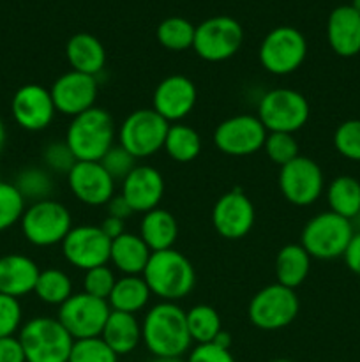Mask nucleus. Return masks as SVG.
Here are the masks:
<instances>
[{
	"mask_svg": "<svg viewBox=\"0 0 360 362\" xmlns=\"http://www.w3.org/2000/svg\"><path fill=\"white\" fill-rule=\"evenodd\" d=\"M42 159H44V165L49 172L60 173V175H67L76 163V158L67 147L66 141L49 144L42 152Z\"/></svg>",
	"mask_w": 360,
	"mask_h": 362,
	"instance_id": "nucleus-42",
	"label": "nucleus"
},
{
	"mask_svg": "<svg viewBox=\"0 0 360 362\" xmlns=\"http://www.w3.org/2000/svg\"><path fill=\"white\" fill-rule=\"evenodd\" d=\"M34 293L49 306H62L73 296V281L62 269H44L39 272Z\"/></svg>",
	"mask_w": 360,
	"mask_h": 362,
	"instance_id": "nucleus-33",
	"label": "nucleus"
},
{
	"mask_svg": "<svg viewBox=\"0 0 360 362\" xmlns=\"http://www.w3.org/2000/svg\"><path fill=\"white\" fill-rule=\"evenodd\" d=\"M49 94L56 113L73 119L95 106L99 94L97 78L71 69L53 81Z\"/></svg>",
	"mask_w": 360,
	"mask_h": 362,
	"instance_id": "nucleus-17",
	"label": "nucleus"
},
{
	"mask_svg": "<svg viewBox=\"0 0 360 362\" xmlns=\"http://www.w3.org/2000/svg\"><path fill=\"white\" fill-rule=\"evenodd\" d=\"M66 177L74 198L88 207H106L115 197V180L99 161H76Z\"/></svg>",
	"mask_w": 360,
	"mask_h": 362,
	"instance_id": "nucleus-20",
	"label": "nucleus"
},
{
	"mask_svg": "<svg viewBox=\"0 0 360 362\" xmlns=\"http://www.w3.org/2000/svg\"><path fill=\"white\" fill-rule=\"evenodd\" d=\"M334 147L344 159L360 163V119H349L334 131Z\"/></svg>",
	"mask_w": 360,
	"mask_h": 362,
	"instance_id": "nucleus-38",
	"label": "nucleus"
},
{
	"mask_svg": "<svg viewBox=\"0 0 360 362\" xmlns=\"http://www.w3.org/2000/svg\"><path fill=\"white\" fill-rule=\"evenodd\" d=\"M0 362H27L20 338H0Z\"/></svg>",
	"mask_w": 360,
	"mask_h": 362,
	"instance_id": "nucleus-45",
	"label": "nucleus"
},
{
	"mask_svg": "<svg viewBox=\"0 0 360 362\" xmlns=\"http://www.w3.org/2000/svg\"><path fill=\"white\" fill-rule=\"evenodd\" d=\"M214 343H217L219 346H224V349H229V346H232V336H229L226 331H221V334L215 338Z\"/></svg>",
	"mask_w": 360,
	"mask_h": 362,
	"instance_id": "nucleus-49",
	"label": "nucleus"
},
{
	"mask_svg": "<svg viewBox=\"0 0 360 362\" xmlns=\"http://www.w3.org/2000/svg\"><path fill=\"white\" fill-rule=\"evenodd\" d=\"M148 362H186V361H182V359H159V357H154V359L148 361Z\"/></svg>",
	"mask_w": 360,
	"mask_h": 362,
	"instance_id": "nucleus-51",
	"label": "nucleus"
},
{
	"mask_svg": "<svg viewBox=\"0 0 360 362\" xmlns=\"http://www.w3.org/2000/svg\"><path fill=\"white\" fill-rule=\"evenodd\" d=\"M256 211L251 198L242 189L221 194L212 209V225L215 232L228 240H239L253 230Z\"/></svg>",
	"mask_w": 360,
	"mask_h": 362,
	"instance_id": "nucleus-16",
	"label": "nucleus"
},
{
	"mask_svg": "<svg viewBox=\"0 0 360 362\" xmlns=\"http://www.w3.org/2000/svg\"><path fill=\"white\" fill-rule=\"evenodd\" d=\"M20 343L27 362H67L73 349V336L59 318L35 317L20 329Z\"/></svg>",
	"mask_w": 360,
	"mask_h": 362,
	"instance_id": "nucleus-4",
	"label": "nucleus"
},
{
	"mask_svg": "<svg viewBox=\"0 0 360 362\" xmlns=\"http://www.w3.org/2000/svg\"><path fill=\"white\" fill-rule=\"evenodd\" d=\"M101 338L119 357L129 356L141 343V324L136 320V315L112 311Z\"/></svg>",
	"mask_w": 360,
	"mask_h": 362,
	"instance_id": "nucleus-26",
	"label": "nucleus"
},
{
	"mask_svg": "<svg viewBox=\"0 0 360 362\" xmlns=\"http://www.w3.org/2000/svg\"><path fill=\"white\" fill-rule=\"evenodd\" d=\"M242 42V25L235 18L212 16L196 27L193 49L201 60L224 62L239 53Z\"/></svg>",
	"mask_w": 360,
	"mask_h": 362,
	"instance_id": "nucleus-11",
	"label": "nucleus"
},
{
	"mask_svg": "<svg viewBox=\"0 0 360 362\" xmlns=\"http://www.w3.org/2000/svg\"><path fill=\"white\" fill-rule=\"evenodd\" d=\"M25 239L35 247L62 244L73 230V216L60 202L48 198L28 205L20 221Z\"/></svg>",
	"mask_w": 360,
	"mask_h": 362,
	"instance_id": "nucleus-7",
	"label": "nucleus"
},
{
	"mask_svg": "<svg viewBox=\"0 0 360 362\" xmlns=\"http://www.w3.org/2000/svg\"><path fill=\"white\" fill-rule=\"evenodd\" d=\"M311 260L300 244H286L275 257V278L282 286L295 290L302 285L311 272Z\"/></svg>",
	"mask_w": 360,
	"mask_h": 362,
	"instance_id": "nucleus-29",
	"label": "nucleus"
},
{
	"mask_svg": "<svg viewBox=\"0 0 360 362\" xmlns=\"http://www.w3.org/2000/svg\"><path fill=\"white\" fill-rule=\"evenodd\" d=\"M342 258H344L346 267H348L353 274L360 276V232L353 233L352 240H349Z\"/></svg>",
	"mask_w": 360,
	"mask_h": 362,
	"instance_id": "nucleus-46",
	"label": "nucleus"
},
{
	"mask_svg": "<svg viewBox=\"0 0 360 362\" xmlns=\"http://www.w3.org/2000/svg\"><path fill=\"white\" fill-rule=\"evenodd\" d=\"M141 276L147 281L152 296L162 303H179L186 299L196 285L193 264L175 247L152 253Z\"/></svg>",
	"mask_w": 360,
	"mask_h": 362,
	"instance_id": "nucleus-2",
	"label": "nucleus"
},
{
	"mask_svg": "<svg viewBox=\"0 0 360 362\" xmlns=\"http://www.w3.org/2000/svg\"><path fill=\"white\" fill-rule=\"evenodd\" d=\"M106 209H108V216L119 218L122 219V221H126V219H129L131 216L134 214L133 207H131L129 202H127L122 194H115V197L106 204Z\"/></svg>",
	"mask_w": 360,
	"mask_h": 362,
	"instance_id": "nucleus-47",
	"label": "nucleus"
},
{
	"mask_svg": "<svg viewBox=\"0 0 360 362\" xmlns=\"http://www.w3.org/2000/svg\"><path fill=\"white\" fill-rule=\"evenodd\" d=\"M21 317L20 299L0 293V338L14 336L21 325Z\"/></svg>",
	"mask_w": 360,
	"mask_h": 362,
	"instance_id": "nucleus-43",
	"label": "nucleus"
},
{
	"mask_svg": "<svg viewBox=\"0 0 360 362\" xmlns=\"http://www.w3.org/2000/svg\"><path fill=\"white\" fill-rule=\"evenodd\" d=\"M263 151L268 156V159L279 168L300 156L299 141L295 140V134L289 133H268Z\"/></svg>",
	"mask_w": 360,
	"mask_h": 362,
	"instance_id": "nucleus-39",
	"label": "nucleus"
},
{
	"mask_svg": "<svg viewBox=\"0 0 360 362\" xmlns=\"http://www.w3.org/2000/svg\"><path fill=\"white\" fill-rule=\"evenodd\" d=\"M109 313H112V308L108 300L80 292L73 293L59 308L56 318L64 325V329L73 336V339H85L101 336Z\"/></svg>",
	"mask_w": 360,
	"mask_h": 362,
	"instance_id": "nucleus-14",
	"label": "nucleus"
},
{
	"mask_svg": "<svg viewBox=\"0 0 360 362\" xmlns=\"http://www.w3.org/2000/svg\"><path fill=\"white\" fill-rule=\"evenodd\" d=\"M162 151L168 154L169 159L176 163L194 161L201 152L200 133L187 124H169Z\"/></svg>",
	"mask_w": 360,
	"mask_h": 362,
	"instance_id": "nucleus-31",
	"label": "nucleus"
},
{
	"mask_svg": "<svg viewBox=\"0 0 360 362\" xmlns=\"http://www.w3.org/2000/svg\"><path fill=\"white\" fill-rule=\"evenodd\" d=\"M307 57V41L302 32L281 25L268 32L258 49V59L267 73L286 76L299 69Z\"/></svg>",
	"mask_w": 360,
	"mask_h": 362,
	"instance_id": "nucleus-9",
	"label": "nucleus"
},
{
	"mask_svg": "<svg viewBox=\"0 0 360 362\" xmlns=\"http://www.w3.org/2000/svg\"><path fill=\"white\" fill-rule=\"evenodd\" d=\"M141 341L154 357L182 359L193 345L186 311L176 303L162 300L152 306L141 322Z\"/></svg>",
	"mask_w": 360,
	"mask_h": 362,
	"instance_id": "nucleus-1",
	"label": "nucleus"
},
{
	"mask_svg": "<svg viewBox=\"0 0 360 362\" xmlns=\"http://www.w3.org/2000/svg\"><path fill=\"white\" fill-rule=\"evenodd\" d=\"M115 136L113 117L104 108L94 106L71 119L64 141L76 161H101L115 145Z\"/></svg>",
	"mask_w": 360,
	"mask_h": 362,
	"instance_id": "nucleus-3",
	"label": "nucleus"
},
{
	"mask_svg": "<svg viewBox=\"0 0 360 362\" xmlns=\"http://www.w3.org/2000/svg\"><path fill=\"white\" fill-rule=\"evenodd\" d=\"M99 226H101V230L109 240H115L116 237L126 233V221H122L119 218H113V216H106Z\"/></svg>",
	"mask_w": 360,
	"mask_h": 362,
	"instance_id": "nucleus-48",
	"label": "nucleus"
},
{
	"mask_svg": "<svg viewBox=\"0 0 360 362\" xmlns=\"http://www.w3.org/2000/svg\"><path fill=\"white\" fill-rule=\"evenodd\" d=\"M198 101L196 85L184 74H169L162 78L154 88L152 110L157 112L166 122H182L191 115Z\"/></svg>",
	"mask_w": 360,
	"mask_h": 362,
	"instance_id": "nucleus-19",
	"label": "nucleus"
},
{
	"mask_svg": "<svg viewBox=\"0 0 360 362\" xmlns=\"http://www.w3.org/2000/svg\"><path fill=\"white\" fill-rule=\"evenodd\" d=\"M152 257L150 247L136 233L126 232L112 240L109 262L122 276H141Z\"/></svg>",
	"mask_w": 360,
	"mask_h": 362,
	"instance_id": "nucleus-25",
	"label": "nucleus"
},
{
	"mask_svg": "<svg viewBox=\"0 0 360 362\" xmlns=\"http://www.w3.org/2000/svg\"><path fill=\"white\" fill-rule=\"evenodd\" d=\"M67 362H119V356L106 345L101 336H97L74 339Z\"/></svg>",
	"mask_w": 360,
	"mask_h": 362,
	"instance_id": "nucleus-37",
	"label": "nucleus"
},
{
	"mask_svg": "<svg viewBox=\"0 0 360 362\" xmlns=\"http://www.w3.org/2000/svg\"><path fill=\"white\" fill-rule=\"evenodd\" d=\"M355 219H356V221H359V225H360V212H359V216H356Z\"/></svg>",
	"mask_w": 360,
	"mask_h": 362,
	"instance_id": "nucleus-54",
	"label": "nucleus"
},
{
	"mask_svg": "<svg viewBox=\"0 0 360 362\" xmlns=\"http://www.w3.org/2000/svg\"><path fill=\"white\" fill-rule=\"evenodd\" d=\"M14 186L20 189V193L23 194L25 200H32V204H34V202L52 198L53 189H55V184H53L49 172H46L44 168H35V166L25 168L23 172L18 175Z\"/></svg>",
	"mask_w": 360,
	"mask_h": 362,
	"instance_id": "nucleus-35",
	"label": "nucleus"
},
{
	"mask_svg": "<svg viewBox=\"0 0 360 362\" xmlns=\"http://www.w3.org/2000/svg\"><path fill=\"white\" fill-rule=\"evenodd\" d=\"M39 267L32 258L20 253L0 257V293L21 299L34 292Z\"/></svg>",
	"mask_w": 360,
	"mask_h": 362,
	"instance_id": "nucleus-23",
	"label": "nucleus"
},
{
	"mask_svg": "<svg viewBox=\"0 0 360 362\" xmlns=\"http://www.w3.org/2000/svg\"><path fill=\"white\" fill-rule=\"evenodd\" d=\"M164 179L157 168L150 165H138L122 180V197L129 202L134 212L154 211L164 197Z\"/></svg>",
	"mask_w": 360,
	"mask_h": 362,
	"instance_id": "nucleus-21",
	"label": "nucleus"
},
{
	"mask_svg": "<svg viewBox=\"0 0 360 362\" xmlns=\"http://www.w3.org/2000/svg\"><path fill=\"white\" fill-rule=\"evenodd\" d=\"M186 320L191 339L196 345L214 343L222 331L221 315L208 304H196L189 311H186Z\"/></svg>",
	"mask_w": 360,
	"mask_h": 362,
	"instance_id": "nucleus-32",
	"label": "nucleus"
},
{
	"mask_svg": "<svg viewBox=\"0 0 360 362\" xmlns=\"http://www.w3.org/2000/svg\"><path fill=\"white\" fill-rule=\"evenodd\" d=\"M169 122H166L152 108L131 112L116 131L119 145H122L136 159H147L164 147Z\"/></svg>",
	"mask_w": 360,
	"mask_h": 362,
	"instance_id": "nucleus-8",
	"label": "nucleus"
},
{
	"mask_svg": "<svg viewBox=\"0 0 360 362\" xmlns=\"http://www.w3.org/2000/svg\"><path fill=\"white\" fill-rule=\"evenodd\" d=\"M140 237L150 247L152 253L172 250L179 239V223L172 212L157 207L145 212L141 218Z\"/></svg>",
	"mask_w": 360,
	"mask_h": 362,
	"instance_id": "nucleus-27",
	"label": "nucleus"
},
{
	"mask_svg": "<svg viewBox=\"0 0 360 362\" xmlns=\"http://www.w3.org/2000/svg\"><path fill=\"white\" fill-rule=\"evenodd\" d=\"M330 212L346 219H355L360 212V180L352 175H339L327 187Z\"/></svg>",
	"mask_w": 360,
	"mask_h": 362,
	"instance_id": "nucleus-30",
	"label": "nucleus"
},
{
	"mask_svg": "<svg viewBox=\"0 0 360 362\" xmlns=\"http://www.w3.org/2000/svg\"><path fill=\"white\" fill-rule=\"evenodd\" d=\"M353 225L349 219L334 212H320L304 225L300 233V246L316 260H335L344 255L352 240Z\"/></svg>",
	"mask_w": 360,
	"mask_h": 362,
	"instance_id": "nucleus-5",
	"label": "nucleus"
},
{
	"mask_svg": "<svg viewBox=\"0 0 360 362\" xmlns=\"http://www.w3.org/2000/svg\"><path fill=\"white\" fill-rule=\"evenodd\" d=\"M186 362H236L229 349L219 346L217 343H205L196 345L189 350Z\"/></svg>",
	"mask_w": 360,
	"mask_h": 362,
	"instance_id": "nucleus-44",
	"label": "nucleus"
},
{
	"mask_svg": "<svg viewBox=\"0 0 360 362\" xmlns=\"http://www.w3.org/2000/svg\"><path fill=\"white\" fill-rule=\"evenodd\" d=\"M115 283V272H113L108 265H101V267H94L90 269V271H85L83 292L88 293V296L97 297V299L108 300Z\"/></svg>",
	"mask_w": 360,
	"mask_h": 362,
	"instance_id": "nucleus-41",
	"label": "nucleus"
},
{
	"mask_svg": "<svg viewBox=\"0 0 360 362\" xmlns=\"http://www.w3.org/2000/svg\"><path fill=\"white\" fill-rule=\"evenodd\" d=\"M268 131L256 115L240 113L224 119L214 131V145L232 158H246L261 151Z\"/></svg>",
	"mask_w": 360,
	"mask_h": 362,
	"instance_id": "nucleus-13",
	"label": "nucleus"
},
{
	"mask_svg": "<svg viewBox=\"0 0 360 362\" xmlns=\"http://www.w3.org/2000/svg\"><path fill=\"white\" fill-rule=\"evenodd\" d=\"M136 161L138 159L134 158V156H131L122 145H113L99 163H101L102 168L109 173V177H112L115 182H122V180L136 168Z\"/></svg>",
	"mask_w": 360,
	"mask_h": 362,
	"instance_id": "nucleus-40",
	"label": "nucleus"
},
{
	"mask_svg": "<svg viewBox=\"0 0 360 362\" xmlns=\"http://www.w3.org/2000/svg\"><path fill=\"white\" fill-rule=\"evenodd\" d=\"M256 117L268 133L295 134L309 120L311 106L302 92L279 87L261 95Z\"/></svg>",
	"mask_w": 360,
	"mask_h": 362,
	"instance_id": "nucleus-6",
	"label": "nucleus"
},
{
	"mask_svg": "<svg viewBox=\"0 0 360 362\" xmlns=\"http://www.w3.org/2000/svg\"><path fill=\"white\" fill-rule=\"evenodd\" d=\"M327 41L335 55L352 59L360 53V14L352 6L332 9L327 20Z\"/></svg>",
	"mask_w": 360,
	"mask_h": 362,
	"instance_id": "nucleus-22",
	"label": "nucleus"
},
{
	"mask_svg": "<svg viewBox=\"0 0 360 362\" xmlns=\"http://www.w3.org/2000/svg\"><path fill=\"white\" fill-rule=\"evenodd\" d=\"M352 7H353V9L356 11V13L360 14V0H353V2H352Z\"/></svg>",
	"mask_w": 360,
	"mask_h": 362,
	"instance_id": "nucleus-52",
	"label": "nucleus"
},
{
	"mask_svg": "<svg viewBox=\"0 0 360 362\" xmlns=\"http://www.w3.org/2000/svg\"><path fill=\"white\" fill-rule=\"evenodd\" d=\"M27 200L20 193L14 184L0 180V232L13 228L18 221H21Z\"/></svg>",
	"mask_w": 360,
	"mask_h": 362,
	"instance_id": "nucleus-36",
	"label": "nucleus"
},
{
	"mask_svg": "<svg viewBox=\"0 0 360 362\" xmlns=\"http://www.w3.org/2000/svg\"><path fill=\"white\" fill-rule=\"evenodd\" d=\"M150 297L152 292L143 276H122L116 279L108 297V304L112 311L136 315L147 308Z\"/></svg>",
	"mask_w": 360,
	"mask_h": 362,
	"instance_id": "nucleus-28",
	"label": "nucleus"
},
{
	"mask_svg": "<svg viewBox=\"0 0 360 362\" xmlns=\"http://www.w3.org/2000/svg\"><path fill=\"white\" fill-rule=\"evenodd\" d=\"M279 191L295 207H309L325 191V175L314 159L299 156L279 168Z\"/></svg>",
	"mask_w": 360,
	"mask_h": 362,
	"instance_id": "nucleus-12",
	"label": "nucleus"
},
{
	"mask_svg": "<svg viewBox=\"0 0 360 362\" xmlns=\"http://www.w3.org/2000/svg\"><path fill=\"white\" fill-rule=\"evenodd\" d=\"M299 311L300 300L295 290L274 283L254 293L247 308V317L261 331H281L295 322Z\"/></svg>",
	"mask_w": 360,
	"mask_h": 362,
	"instance_id": "nucleus-10",
	"label": "nucleus"
},
{
	"mask_svg": "<svg viewBox=\"0 0 360 362\" xmlns=\"http://www.w3.org/2000/svg\"><path fill=\"white\" fill-rule=\"evenodd\" d=\"M270 362H295V361H292V359H284V357H281V359H274V361H270Z\"/></svg>",
	"mask_w": 360,
	"mask_h": 362,
	"instance_id": "nucleus-53",
	"label": "nucleus"
},
{
	"mask_svg": "<svg viewBox=\"0 0 360 362\" xmlns=\"http://www.w3.org/2000/svg\"><path fill=\"white\" fill-rule=\"evenodd\" d=\"M196 27L182 16H169L157 27V41L169 52H184L193 48Z\"/></svg>",
	"mask_w": 360,
	"mask_h": 362,
	"instance_id": "nucleus-34",
	"label": "nucleus"
},
{
	"mask_svg": "<svg viewBox=\"0 0 360 362\" xmlns=\"http://www.w3.org/2000/svg\"><path fill=\"white\" fill-rule=\"evenodd\" d=\"M66 57L71 69L88 76H97L106 66L104 46L88 32L71 35L66 45Z\"/></svg>",
	"mask_w": 360,
	"mask_h": 362,
	"instance_id": "nucleus-24",
	"label": "nucleus"
},
{
	"mask_svg": "<svg viewBox=\"0 0 360 362\" xmlns=\"http://www.w3.org/2000/svg\"><path fill=\"white\" fill-rule=\"evenodd\" d=\"M11 113L21 129L44 131L56 115L49 88L39 83H27L14 92L11 99Z\"/></svg>",
	"mask_w": 360,
	"mask_h": 362,
	"instance_id": "nucleus-18",
	"label": "nucleus"
},
{
	"mask_svg": "<svg viewBox=\"0 0 360 362\" xmlns=\"http://www.w3.org/2000/svg\"><path fill=\"white\" fill-rule=\"evenodd\" d=\"M60 246L67 264L85 272L108 265L112 240L104 235L101 226L80 225L73 226Z\"/></svg>",
	"mask_w": 360,
	"mask_h": 362,
	"instance_id": "nucleus-15",
	"label": "nucleus"
},
{
	"mask_svg": "<svg viewBox=\"0 0 360 362\" xmlns=\"http://www.w3.org/2000/svg\"><path fill=\"white\" fill-rule=\"evenodd\" d=\"M6 138H7V131H6V124H4L2 117H0V152H2L4 145H6Z\"/></svg>",
	"mask_w": 360,
	"mask_h": 362,
	"instance_id": "nucleus-50",
	"label": "nucleus"
}]
</instances>
